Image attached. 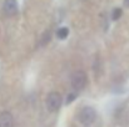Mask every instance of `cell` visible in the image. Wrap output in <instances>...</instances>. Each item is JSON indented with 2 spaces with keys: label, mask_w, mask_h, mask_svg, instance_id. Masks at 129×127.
Wrapping results in <instances>:
<instances>
[{
  "label": "cell",
  "mask_w": 129,
  "mask_h": 127,
  "mask_svg": "<svg viewBox=\"0 0 129 127\" xmlns=\"http://www.w3.org/2000/svg\"><path fill=\"white\" fill-rule=\"evenodd\" d=\"M0 127H14V118L10 112L0 113Z\"/></svg>",
  "instance_id": "obj_5"
},
{
  "label": "cell",
  "mask_w": 129,
  "mask_h": 127,
  "mask_svg": "<svg viewBox=\"0 0 129 127\" xmlns=\"http://www.w3.org/2000/svg\"><path fill=\"white\" fill-rule=\"evenodd\" d=\"M3 10L5 15L8 16H14L18 13V3L16 0H5L3 5Z\"/></svg>",
  "instance_id": "obj_4"
},
{
  "label": "cell",
  "mask_w": 129,
  "mask_h": 127,
  "mask_svg": "<svg viewBox=\"0 0 129 127\" xmlns=\"http://www.w3.org/2000/svg\"><path fill=\"white\" fill-rule=\"evenodd\" d=\"M124 4H125V6L129 8V0H124Z\"/></svg>",
  "instance_id": "obj_10"
},
{
  "label": "cell",
  "mask_w": 129,
  "mask_h": 127,
  "mask_svg": "<svg viewBox=\"0 0 129 127\" xmlns=\"http://www.w3.org/2000/svg\"><path fill=\"white\" fill-rule=\"evenodd\" d=\"M61 96L59 92H50L46 97V107L49 111H58L61 106Z\"/></svg>",
  "instance_id": "obj_2"
},
{
  "label": "cell",
  "mask_w": 129,
  "mask_h": 127,
  "mask_svg": "<svg viewBox=\"0 0 129 127\" xmlns=\"http://www.w3.org/2000/svg\"><path fill=\"white\" fill-rule=\"evenodd\" d=\"M51 40V31H45L43 35H42V38H40V40H39V45L40 46H45V45H48L49 41Z\"/></svg>",
  "instance_id": "obj_6"
},
{
  "label": "cell",
  "mask_w": 129,
  "mask_h": 127,
  "mask_svg": "<svg viewBox=\"0 0 129 127\" xmlns=\"http://www.w3.org/2000/svg\"><path fill=\"white\" fill-rule=\"evenodd\" d=\"M68 35H69V29H68V28H65V26H63V28L58 29V31H56V36H58V39H60V40L67 39V38H68Z\"/></svg>",
  "instance_id": "obj_7"
},
{
  "label": "cell",
  "mask_w": 129,
  "mask_h": 127,
  "mask_svg": "<svg viewBox=\"0 0 129 127\" xmlns=\"http://www.w3.org/2000/svg\"><path fill=\"white\" fill-rule=\"evenodd\" d=\"M86 85V75L83 71H75L72 76V86L74 90L80 91Z\"/></svg>",
  "instance_id": "obj_3"
},
{
  "label": "cell",
  "mask_w": 129,
  "mask_h": 127,
  "mask_svg": "<svg viewBox=\"0 0 129 127\" xmlns=\"http://www.w3.org/2000/svg\"><path fill=\"white\" fill-rule=\"evenodd\" d=\"M75 97H77V95H75V93H70V95L67 97V103H70V102H73V101L75 100Z\"/></svg>",
  "instance_id": "obj_9"
},
{
  "label": "cell",
  "mask_w": 129,
  "mask_h": 127,
  "mask_svg": "<svg viewBox=\"0 0 129 127\" xmlns=\"http://www.w3.org/2000/svg\"><path fill=\"white\" fill-rule=\"evenodd\" d=\"M122 14H123L122 9H120V8H115V9L113 10V13H112V19H113V20H118V19H120Z\"/></svg>",
  "instance_id": "obj_8"
},
{
  "label": "cell",
  "mask_w": 129,
  "mask_h": 127,
  "mask_svg": "<svg viewBox=\"0 0 129 127\" xmlns=\"http://www.w3.org/2000/svg\"><path fill=\"white\" fill-rule=\"evenodd\" d=\"M95 117H96V112L93 107H83L82 111L79 112V121L84 125V126H89L91 125L94 121H95Z\"/></svg>",
  "instance_id": "obj_1"
}]
</instances>
